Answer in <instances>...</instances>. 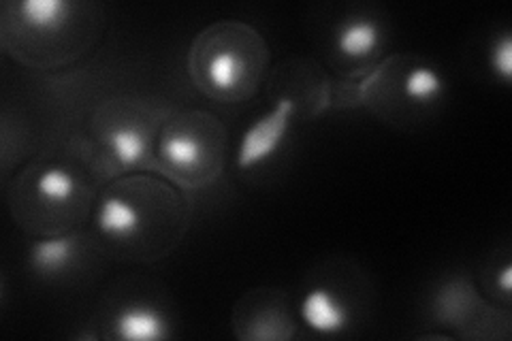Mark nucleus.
Masks as SVG:
<instances>
[{
  "label": "nucleus",
  "mask_w": 512,
  "mask_h": 341,
  "mask_svg": "<svg viewBox=\"0 0 512 341\" xmlns=\"http://www.w3.org/2000/svg\"><path fill=\"white\" fill-rule=\"evenodd\" d=\"M197 88L222 103H242L259 88L267 45L259 30L242 22H218L199 32L188 54Z\"/></svg>",
  "instance_id": "1"
},
{
  "label": "nucleus",
  "mask_w": 512,
  "mask_h": 341,
  "mask_svg": "<svg viewBox=\"0 0 512 341\" xmlns=\"http://www.w3.org/2000/svg\"><path fill=\"white\" fill-rule=\"evenodd\" d=\"M224 162V128L207 113L167 120L156 141V167L184 188L212 184Z\"/></svg>",
  "instance_id": "2"
},
{
  "label": "nucleus",
  "mask_w": 512,
  "mask_h": 341,
  "mask_svg": "<svg viewBox=\"0 0 512 341\" xmlns=\"http://www.w3.org/2000/svg\"><path fill=\"white\" fill-rule=\"evenodd\" d=\"M13 15L5 13L3 30L18 32L15 35L13 54L28 64H45L67 60L69 54H82V43L64 32L79 28V20L86 7L64 0H24L18 5H7ZM71 60V58H69Z\"/></svg>",
  "instance_id": "3"
},
{
  "label": "nucleus",
  "mask_w": 512,
  "mask_h": 341,
  "mask_svg": "<svg viewBox=\"0 0 512 341\" xmlns=\"http://www.w3.org/2000/svg\"><path fill=\"white\" fill-rule=\"evenodd\" d=\"M156 184L146 177H133L111 186L96 207L94 224L99 235L118 246H133L143 239L152 229L146 205Z\"/></svg>",
  "instance_id": "4"
},
{
  "label": "nucleus",
  "mask_w": 512,
  "mask_h": 341,
  "mask_svg": "<svg viewBox=\"0 0 512 341\" xmlns=\"http://www.w3.org/2000/svg\"><path fill=\"white\" fill-rule=\"evenodd\" d=\"M99 139L114 165L124 171L156 167L154 131L146 120L135 118L131 113H122L120 120L103 122Z\"/></svg>",
  "instance_id": "5"
},
{
  "label": "nucleus",
  "mask_w": 512,
  "mask_h": 341,
  "mask_svg": "<svg viewBox=\"0 0 512 341\" xmlns=\"http://www.w3.org/2000/svg\"><path fill=\"white\" fill-rule=\"evenodd\" d=\"M293 113L295 101L280 99L274 109L256 120L244 133L242 143H239L237 169L248 171L254 167H261L267 160L274 158L284 145L288 131H291Z\"/></svg>",
  "instance_id": "6"
},
{
  "label": "nucleus",
  "mask_w": 512,
  "mask_h": 341,
  "mask_svg": "<svg viewBox=\"0 0 512 341\" xmlns=\"http://www.w3.org/2000/svg\"><path fill=\"white\" fill-rule=\"evenodd\" d=\"M32 192H35V203L41 214H52L56 222H60L67 211L73 214V209L84 203V186L77 173L67 165H47L37 169Z\"/></svg>",
  "instance_id": "7"
},
{
  "label": "nucleus",
  "mask_w": 512,
  "mask_h": 341,
  "mask_svg": "<svg viewBox=\"0 0 512 341\" xmlns=\"http://www.w3.org/2000/svg\"><path fill=\"white\" fill-rule=\"evenodd\" d=\"M299 316L312 333L323 337L342 335L352 322L348 303L327 286H314L303 295Z\"/></svg>",
  "instance_id": "8"
},
{
  "label": "nucleus",
  "mask_w": 512,
  "mask_h": 341,
  "mask_svg": "<svg viewBox=\"0 0 512 341\" xmlns=\"http://www.w3.org/2000/svg\"><path fill=\"white\" fill-rule=\"evenodd\" d=\"M82 256V241L77 235H54L30 243L28 267L43 280H58L71 273Z\"/></svg>",
  "instance_id": "9"
},
{
  "label": "nucleus",
  "mask_w": 512,
  "mask_h": 341,
  "mask_svg": "<svg viewBox=\"0 0 512 341\" xmlns=\"http://www.w3.org/2000/svg\"><path fill=\"white\" fill-rule=\"evenodd\" d=\"M111 335L126 341H160L171 337V324L156 305L135 301L116 312L111 320Z\"/></svg>",
  "instance_id": "10"
},
{
  "label": "nucleus",
  "mask_w": 512,
  "mask_h": 341,
  "mask_svg": "<svg viewBox=\"0 0 512 341\" xmlns=\"http://www.w3.org/2000/svg\"><path fill=\"white\" fill-rule=\"evenodd\" d=\"M384 43V30L378 20L367 15H352L335 28L333 45L340 58L348 62H365L374 58Z\"/></svg>",
  "instance_id": "11"
},
{
  "label": "nucleus",
  "mask_w": 512,
  "mask_h": 341,
  "mask_svg": "<svg viewBox=\"0 0 512 341\" xmlns=\"http://www.w3.org/2000/svg\"><path fill=\"white\" fill-rule=\"evenodd\" d=\"M480 310V297L470 280L455 278L448 280L434 299V314L442 322V327L459 329L463 324H468L476 312Z\"/></svg>",
  "instance_id": "12"
},
{
  "label": "nucleus",
  "mask_w": 512,
  "mask_h": 341,
  "mask_svg": "<svg viewBox=\"0 0 512 341\" xmlns=\"http://www.w3.org/2000/svg\"><path fill=\"white\" fill-rule=\"evenodd\" d=\"M237 314L239 320H242V329H237V337H246V339H288L293 337L295 327H293V318L286 314L284 305H271L269 314H263V307L252 305L250 310H244V307L237 305Z\"/></svg>",
  "instance_id": "13"
},
{
  "label": "nucleus",
  "mask_w": 512,
  "mask_h": 341,
  "mask_svg": "<svg viewBox=\"0 0 512 341\" xmlns=\"http://www.w3.org/2000/svg\"><path fill=\"white\" fill-rule=\"evenodd\" d=\"M446 81L438 69L429 64H412L406 73L399 77V94L408 105H431L442 99Z\"/></svg>",
  "instance_id": "14"
},
{
  "label": "nucleus",
  "mask_w": 512,
  "mask_h": 341,
  "mask_svg": "<svg viewBox=\"0 0 512 341\" xmlns=\"http://www.w3.org/2000/svg\"><path fill=\"white\" fill-rule=\"evenodd\" d=\"M489 69L502 84H510L512 79V37L510 32H502L493 39L489 47Z\"/></svg>",
  "instance_id": "15"
}]
</instances>
